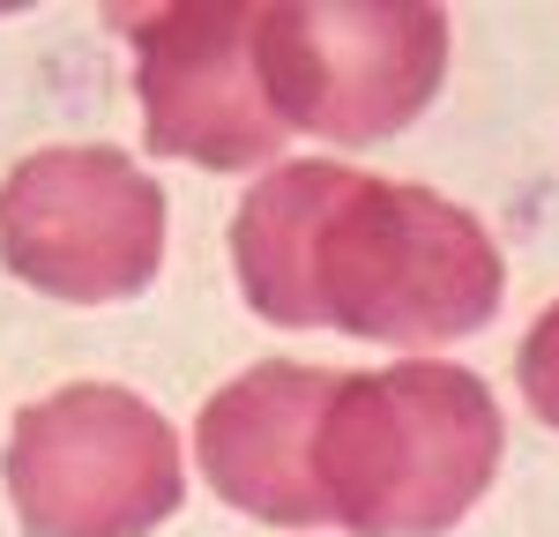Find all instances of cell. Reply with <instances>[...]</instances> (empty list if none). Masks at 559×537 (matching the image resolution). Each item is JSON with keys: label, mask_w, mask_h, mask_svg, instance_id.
I'll list each match as a JSON object with an SVG mask.
<instances>
[{"label": "cell", "mask_w": 559, "mask_h": 537, "mask_svg": "<svg viewBox=\"0 0 559 537\" xmlns=\"http://www.w3.org/2000/svg\"><path fill=\"white\" fill-rule=\"evenodd\" d=\"M231 268L254 313L284 329H350L366 344H455L500 313V247L463 202L366 179L350 165H284L247 187Z\"/></svg>", "instance_id": "cell-1"}, {"label": "cell", "mask_w": 559, "mask_h": 537, "mask_svg": "<svg viewBox=\"0 0 559 537\" xmlns=\"http://www.w3.org/2000/svg\"><path fill=\"white\" fill-rule=\"evenodd\" d=\"M500 403L463 366L344 373L313 433V492L358 537H440L500 478Z\"/></svg>", "instance_id": "cell-2"}, {"label": "cell", "mask_w": 559, "mask_h": 537, "mask_svg": "<svg viewBox=\"0 0 559 537\" xmlns=\"http://www.w3.org/2000/svg\"><path fill=\"white\" fill-rule=\"evenodd\" d=\"M261 83L284 128L381 142L448 75V15L418 0H276L254 23Z\"/></svg>", "instance_id": "cell-3"}, {"label": "cell", "mask_w": 559, "mask_h": 537, "mask_svg": "<svg viewBox=\"0 0 559 537\" xmlns=\"http://www.w3.org/2000/svg\"><path fill=\"white\" fill-rule=\"evenodd\" d=\"M173 426L112 381L31 403L8 433V500L31 537H142L179 508Z\"/></svg>", "instance_id": "cell-4"}, {"label": "cell", "mask_w": 559, "mask_h": 537, "mask_svg": "<svg viewBox=\"0 0 559 537\" xmlns=\"http://www.w3.org/2000/svg\"><path fill=\"white\" fill-rule=\"evenodd\" d=\"M0 262L45 299H128L165 262V187L105 142L38 150L0 179Z\"/></svg>", "instance_id": "cell-5"}, {"label": "cell", "mask_w": 559, "mask_h": 537, "mask_svg": "<svg viewBox=\"0 0 559 537\" xmlns=\"http://www.w3.org/2000/svg\"><path fill=\"white\" fill-rule=\"evenodd\" d=\"M134 38V90L157 157H187L210 172H254L284 150V120L261 83L247 0H187L150 15H112Z\"/></svg>", "instance_id": "cell-6"}, {"label": "cell", "mask_w": 559, "mask_h": 537, "mask_svg": "<svg viewBox=\"0 0 559 537\" xmlns=\"http://www.w3.org/2000/svg\"><path fill=\"white\" fill-rule=\"evenodd\" d=\"M336 381L344 373L269 358L216 389L194 426V448H202V478L224 508H239L254 523H284V530L329 523V508L313 492V433H321Z\"/></svg>", "instance_id": "cell-7"}, {"label": "cell", "mask_w": 559, "mask_h": 537, "mask_svg": "<svg viewBox=\"0 0 559 537\" xmlns=\"http://www.w3.org/2000/svg\"><path fill=\"white\" fill-rule=\"evenodd\" d=\"M515 373H522V396H530V410H537L545 426H559V307H545L537 321H530Z\"/></svg>", "instance_id": "cell-8"}]
</instances>
